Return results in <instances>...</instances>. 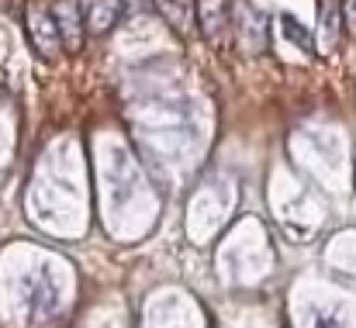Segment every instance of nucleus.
<instances>
[{"instance_id":"f257e3e1","label":"nucleus","mask_w":356,"mask_h":328,"mask_svg":"<svg viewBox=\"0 0 356 328\" xmlns=\"http://www.w3.org/2000/svg\"><path fill=\"white\" fill-rule=\"evenodd\" d=\"M24 21H28V38H31L35 52L42 59H56L63 52V38H59V28H56L52 10L42 0H31L28 10H24Z\"/></svg>"},{"instance_id":"f03ea898","label":"nucleus","mask_w":356,"mask_h":328,"mask_svg":"<svg viewBox=\"0 0 356 328\" xmlns=\"http://www.w3.org/2000/svg\"><path fill=\"white\" fill-rule=\"evenodd\" d=\"M52 17H56V28H59V38H63V49H80V31H83V17H80V7L76 0H56L52 3Z\"/></svg>"},{"instance_id":"7ed1b4c3","label":"nucleus","mask_w":356,"mask_h":328,"mask_svg":"<svg viewBox=\"0 0 356 328\" xmlns=\"http://www.w3.org/2000/svg\"><path fill=\"white\" fill-rule=\"evenodd\" d=\"M197 21L208 42H222L229 31V3L225 0H197Z\"/></svg>"},{"instance_id":"20e7f679","label":"nucleus","mask_w":356,"mask_h":328,"mask_svg":"<svg viewBox=\"0 0 356 328\" xmlns=\"http://www.w3.org/2000/svg\"><path fill=\"white\" fill-rule=\"evenodd\" d=\"M339 28H343V3L339 0H322V10H318L322 52H336L339 49Z\"/></svg>"},{"instance_id":"39448f33","label":"nucleus","mask_w":356,"mask_h":328,"mask_svg":"<svg viewBox=\"0 0 356 328\" xmlns=\"http://www.w3.org/2000/svg\"><path fill=\"white\" fill-rule=\"evenodd\" d=\"M121 10H124V0H94L90 3V31H97V35H104V31H111L115 24H118Z\"/></svg>"},{"instance_id":"423d86ee","label":"nucleus","mask_w":356,"mask_h":328,"mask_svg":"<svg viewBox=\"0 0 356 328\" xmlns=\"http://www.w3.org/2000/svg\"><path fill=\"white\" fill-rule=\"evenodd\" d=\"M280 24L287 28V38H291V42H298L301 49H312V38L305 35V28H301V24H294V17H291V14H284V17H280Z\"/></svg>"},{"instance_id":"0eeeda50","label":"nucleus","mask_w":356,"mask_h":328,"mask_svg":"<svg viewBox=\"0 0 356 328\" xmlns=\"http://www.w3.org/2000/svg\"><path fill=\"white\" fill-rule=\"evenodd\" d=\"M343 10H346V21H350V28H353V35H356V0H346Z\"/></svg>"}]
</instances>
